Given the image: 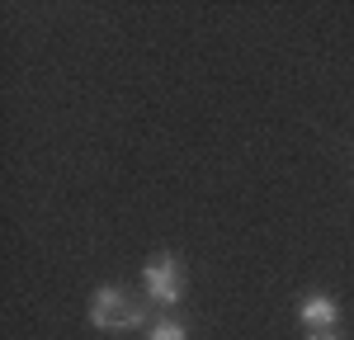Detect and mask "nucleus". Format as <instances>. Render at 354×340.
<instances>
[{
    "instance_id": "nucleus-4",
    "label": "nucleus",
    "mask_w": 354,
    "mask_h": 340,
    "mask_svg": "<svg viewBox=\"0 0 354 340\" xmlns=\"http://www.w3.org/2000/svg\"><path fill=\"white\" fill-rule=\"evenodd\" d=\"M147 340H189V326L175 321V317H165V321H151L147 326Z\"/></svg>"
},
{
    "instance_id": "nucleus-2",
    "label": "nucleus",
    "mask_w": 354,
    "mask_h": 340,
    "mask_svg": "<svg viewBox=\"0 0 354 340\" xmlns=\"http://www.w3.org/2000/svg\"><path fill=\"white\" fill-rule=\"evenodd\" d=\"M142 283H147V293H151L161 308H175V303L185 298V270H180L175 255H151V260L142 265Z\"/></svg>"
},
{
    "instance_id": "nucleus-5",
    "label": "nucleus",
    "mask_w": 354,
    "mask_h": 340,
    "mask_svg": "<svg viewBox=\"0 0 354 340\" xmlns=\"http://www.w3.org/2000/svg\"><path fill=\"white\" fill-rule=\"evenodd\" d=\"M307 340H335V336H330V331H317V336H307Z\"/></svg>"
},
{
    "instance_id": "nucleus-3",
    "label": "nucleus",
    "mask_w": 354,
    "mask_h": 340,
    "mask_svg": "<svg viewBox=\"0 0 354 340\" xmlns=\"http://www.w3.org/2000/svg\"><path fill=\"white\" fill-rule=\"evenodd\" d=\"M298 317L312 331H330V326L340 321V308H335V298H326V293H307L298 303Z\"/></svg>"
},
{
    "instance_id": "nucleus-1",
    "label": "nucleus",
    "mask_w": 354,
    "mask_h": 340,
    "mask_svg": "<svg viewBox=\"0 0 354 340\" xmlns=\"http://www.w3.org/2000/svg\"><path fill=\"white\" fill-rule=\"evenodd\" d=\"M90 326H95V331H137V326H147V312L137 308L123 288L100 283V288L90 293Z\"/></svg>"
}]
</instances>
